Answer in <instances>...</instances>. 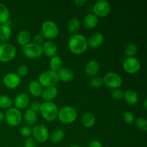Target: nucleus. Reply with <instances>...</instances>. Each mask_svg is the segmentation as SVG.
<instances>
[{
	"label": "nucleus",
	"instance_id": "nucleus-34",
	"mask_svg": "<svg viewBox=\"0 0 147 147\" xmlns=\"http://www.w3.org/2000/svg\"><path fill=\"white\" fill-rule=\"evenodd\" d=\"M90 85L93 88H99L103 85V78L98 76H95L91 78V80L90 81Z\"/></svg>",
	"mask_w": 147,
	"mask_h": 147
},
{
	"label": "nucleus",
	"instance_id": "nucleus-26",
	"mask_svg": "<svg viewBox=\"0 0 147 147\" xmlns=\"http://www.w3.org/2000/svg\"><path fill=\"white\" fill-rule=\"evenodd\" d=\"M81 122L83 126L90 129L92 128L96 123V117L94 115L90 112H86L82 116Z\"/></svg>",
	"mask_w": 147,
	"mask_h": 147
},
{
	"label": "nucleus",
	"instance_id": "nucleus-36",
	"mask_svg": "<svg viewBox=\"0 0 147 147\" xmlns=\"http://www.w3.org/2000/svg\"><path fill=\"white\" fill-rule=\"evenodd\" d=\"M20 134L22 136L26 138H29L31 136L32 133V128L29 126H23L20 129Z\"/></svg>",
	"mask_w": 147,
	"mask_h": 147
},
{
	"label": "nucleus",
	"instance_id": "nucleus-47",
	"mask_svg": "<svg viewBox=\"0 0 147 147\" xmlns=\"http://www.w3.org/2000/svg\"><path fill=\"white\" fill-rule=\"evenodd\" d=\"M17 147H21V146H17Z\"/></svg>",
	"mask_w": 147,
	"mask_h": 147
},
{
	"label": "nucleus",
	"instance_id": "nucleus-41",
	"mask_svg": "<svg viewBox=\"0 0 147 147\" xmlns=\"http://www.w3.org/2000/svg\"><path fill=\"white\" fill-rule=\"evenodd\" d=\"M40 106H41V103H40V102L34 101L31 103L30 109H32V110L34 111V112L37 113V112H40Z\"/></svg>",
	"mask_w": 147,
	"mask_h": 147
},
{
	"label": "nucleus",
	"instance_id": "nucleus-13",
	"mask_svg": "<svg viewBox=\"0 0 147 147\" xmlns=\"http://www.w3.org/2000/svg\"><path fill=\"white\" fill-rule=\"evenodd\" d=\"M3 83L4 86L9 89H15L21 84V78L14 73H9L3 78Z\"/></svg>",
	"mask_w": 147,
	"mask_h": 147
},
{
	"label": "nucleus",
	"instance_id": "nucleus-42",
	"mask_svg": "<svg viewBox=\"0 0 147 147\" xmlns=\"http://www.w3.org/2000/svg\"><path fill=\"white\" fill-rule=\"evenodd\" d=\"M88 147H102V144L98 140H93L89 144Z\"/></svg>",
	"mask_w": 147,
	"mask_h": 147
},
{
	"label": "nucleus",
	"instance_id": "nucleus-10",
	"mask_svg": "<svg viewBox=\"0 0 147 147\" xmlns=\"http://www.w3.org/2000/svg\"><path fill=\"white\" fill-rule=\"evenodd\" d=\"M33 139L39 143H45L47 142L50 136L48 129L43 124L34 125L32 129Z\"/></svg>",
	"mask_w": 147,
	"mask_h": 147
},
{
	"label": "nucleus",
	"instance_id": "nucleus-35",
	"mask_svg": "<svg viewBox=\"0 0 147 147\" xmlns=\"http://www.w3.org/2000/svg\"><path fill=\"white\" fill-rule=\"evenodd\" d=\"M123 119L125 123H128V124H131L135 121L134 115L130 111H126L123 113Z\"/></svg>",
	"mask_w": 147,
	"mask_h": 147
},
{
	"label": "nucleus",
	"instance_id": "nucleus-11",
	"mask_svg": "<svg viewBox=\"0 0 147 147\" xmlns=\"http://www.w3.org/2000/svg\"><path fill=\"white\" fill-rule=\"evenodd\" d=\"M111 7L109 1H106V0H100V1H96L94 4L93 7V14L98 17H106L110 14Z\"/></svg>",
	"mask_w": 147,
	"mask_h": 147
},
{
	"label": "nucleus",
	"instance_id": "nucleus-44",
	"mask_svg": "<svg viewBox=\"0 0 147 147\" xmlns=\"http://www.w3.org/2000/svg\"><path fill=\"white\" fill-rule=\"evenodd\" d=\"M4 120V113L3 112L0 111V122L3 121Z\"/></svg>",
	"mask_w": 147,
	"mask_h": 147
},
{
	"label": "nucleus",
	"instance_id": "nucleus-6",
	"mask_svg": "<svg viewBox=\"0 0 147 147\" xmlns=\"http://www.w3.org/2000/svg\"><path fill=\"white\" fill-rule=\"evenodd\" d=\"M17 55V49L14 45L6 42L0 45V62L8 63L11 61Z\"/></svg>",
	"mask_w": 147,
	"mask_h": 147
},
{
	"label": "nucleus",
	"instance_id": "nucleus-17",
	"mask_svg": "<svg viewBox=\"0 0 147 147\" xmlns=\"http://www.w3.org/2000/svg\"><path fill=\"white\" fill-rule=\"evenodd\" d=\"M42 49L43 54L45 55L48 57H53L57 55V45L53 41H45V42L42 45Z\"/></svg>",
	"mask_w": 147,
	"mask_h": 147
},
{
	"label": "nucleus",
	"instance_id": "nucleus-20",
	"mask_svg": "<svg viewBox=\"0 0 147 147\" xmlns=\"http://www.w3.org/2000/svg\"><path fill=\"white\" fill-rule=\"evenodd\" d=\"M98 23V18L93 13H89L84 17L83 21V27L86 30H92L97 26Z\"/></svg>",
	"mask_w": 147,
	"mask_h": 147
},
{
	"label": "nucleus",
	"instance_id": "nucleus-31",
	"mask_svg": "<svg viewBox=\"0 0 147 147\" xmlns=\"http://www.w3.org/2000/svg\"><path fill=\"white\" fill-rule=\"evenodd\" d=\"M138 52V47L134 43H129L125 47L123 53L127 57H135Z\"/></svg>",
	"mask_w": 147,
	"mask_h": 147
},
{
	"label": "nucleus",
	"instance_id": "nucleus-38",
	"mask_svg": "<svg viewBox=\"0 0 147 147\" xmlns=\"http://www.w3.org/2000/svg\"><path fill=\"white\" fill-rule=\"evenodd\" d=\"M123 93L124 92L121 90L120 88L114 89L111 92V97L115 100H121V99H123Z\"/></svg>",
	"mask_w": 147,
	"mask_h": 147
},
{
	"label": "nucleus",
	"instance_id": "nucleus-15",
	"mask_svg": "<svg viewBox=\"0 0 147 147\" xmlns=\"http://www.w3.org/2000/svg\"><path fill=\"white\" fill-rule=\"evenodd\" d=\"M58 89L56 86L44 88L40 97L45 102H53L58 96Z\"/></svg>",
	"mask_w": 147,
	"mask_h": 147
},
{
	"label": "nucleus",
	"instance_id": "nucleus-28",
	"mask_svg": "<svg viewBox=\"0 0 147 147\" xmlns=\"http://www.w3.org/2000/svg\"><path fill=\"white\" fill-rule=\"evenodd\" d=\"M10 12L8 7L3 3H0V24L8 22Z\"/></svg>",
	"mask_w": 147,
	"mask_h": 147
},
{
	"label": "nucleus",
	"instance_id": "nucleus-7",
	"mask_svg": "<svg viewBox=\"0 0 147 147\" xmlns=\"http://www.w3.org/2000/svg\"><path fill=\"white\" fill-rule=\"evenodd\" d=\"M37 81L43 88H47L51 87V86H55L59 80L56 72L48 70L40 73Z\"/></svg>",
	"mask_w": 147,
	"mask_h": 147
},
{
	"label": "nucleus",
	"instance_id": "nucleus-9",
	"mask_svg": "<svg viewBox=\"0 0 147 147\" xmlns=\"http://www.w3.org/2000/svg\"><path fill=\"white\" fill-rule=\"evenodd\" d=\"M22 53L26 57L31 60L40 58L43 55L42 45H39L34 42H29L23 46Z\"/></svg>",
	"mask_w": 147,
	"mask_h": 147
},
{
	"label": "nucleus",
	"instance_id": "nucleus-19",
	"mask_svg": "<svg viewBox=\"0 0 147 147\" xmlns=\"http://www.w3.org/2000/svg\"><path fill=\"white\" fill-rule=\"evenodd\" d=\"M56 73H57L58 80L64 82V83H69L72 81L74 78L73 72L67 67H62L58 71L56 72Z\"/></svg>",
	"mask_w": 147,
	"mask_h": 147
},
{
	"label": "nucleus",
	"instance_id": "nucleus-8",
	"mask_svg": "<svg viewBox=\"0 0 147 147\" xmlns=\"http://www.w3.org/2000/svg\"><path fill=\"white\" fill-rule=\"evenodd\" d=\"M4 120L7 124L12 127L19 126L22 120V113L21 111L16 108H9L4 113Z\"/></svg>",
	"mask_w": 147,
	"mask_h": 147
},
{
	"label": "nucleus",
	"instance_id": "nucleus-37",
	"mask_svg": "<svg viewBox=\"0 0 147 147\" xmlns=\"http://www.w3.org/2000/svg\"><path fill=\"white\" fill-rule=\"evenodd\" d=\"M29 71V69L28 67L25 65H21L18 67L17 70V74L20 76V78L22 77H24L27 75Z\"/></svg>",
	"mask_w": 147,
	"mask_h": 147
},
{
	"label": "nucleus",
	"instance_id": "nucleus-27",
	"mask_svg": "<svg viewBox=\"0 0 147 147\" xmlns=\"http://www.w3.org/2000/svg\"><path fill=\"white\" fill-rule=\"evenodd\" d=\"M80 24H81V23H80V20L76 17H73V18L70 19L67 22V30L69 31V32L73 34H77V32L80 28Z\"/></svg>",
	"mask_w": 147,
	"mask_h": 147
},
{
	"label": "nucleus",
	"instance_id": "nucleus-14",
	"mask_svg": "<svg viewBox=\"0 0 147 147\" xmlns=\"http://www.w3.org/2000/svg\"><path fill=\"white\" fill-rule=\"evenodd\" d=\"M88 46L92 49L99 48L104 42V36L100 32L93 33L88 39H87Z\"/></svg>",
	"mask_w": 147,
	"mask_h": 147
},
{
	"label": "nucleus",
	"instance_id": "nucleus-45",
	"mask_svg": "<svg viewBox=\"0 0 147 147\" xmlns=\"http://www.w3.org/2000/svg\"><path fill=\"white\" fill-rule=\"evenodd\" d=\"M143 108H144V111H146V109H147V100H146V99H145L144 101Z\"/></svg>",
	"mask_w": 147,
	"mask_h": 147
},
{
	"label": "nucleus",
	"instance_id": "nucleus-25",
	"mask_svg": "<svg viewBox=\"0 0 147 147\" xmlns=\"http://www.w3.org/2000/svg\"><path fill=\"white\" fill-rule=\"evenodd\" d=\"M32 38L31 33L29 31L25 30H21V31L19 32L18 34H17V41L20 45L21 46H24L25 45L28 44L29 42H30V40Z\"/></svg>",
	"mask_w": 147,
	"mask_h": 147
},
{
	"label": "nucleus",
	"instance_id": "nucleus-33",
	"mask_svg": "<svg viewBox=\"0 0 147 147\" xmlns=\"http://www.w3.org/2000/svg\"><path fill=\"white\" fill-rule=\"evenodd\" d=\"M135 126L136 129H139V131L143 132H146L147 131V120L145 118L140 117L138 118L135 121Z\"/></svg>",
	"mask_w": 147,
	"mask_h": 147
},
{
	"label": "nucleus",
	"instance_id": "nucleus-4",
	"mask_svg": "<svg viewBox=\"0 0 147 147\" xmlns=\"http://www.w3.org/2000/svg\"><path fill=\"white\" fill-rule=\"evenodd\" d=\"M42 35L45 39L51 41L52 40L57 38L60 33V30L55 22L52 20H47L44 22L41 26Z\"/></svg>",
	"mask_w": 147,
	"mask_h": 147
},
{
	"label": "nucleus",
	"instance_id": "nucleus-39",
	"mask_svg": "<svg viewBox=\"0 0 147 147\" xmlns=\"http://www.w3.org/2000/svg\"><path fill=\"white\" fill-rule=\"evenodd\" d=\"M24 147H37V142L32 137L27 138L24 142Z\"/></svg>",
	"mask_w": 147,
	"mask_h": 147
},
{
	"label": "nucleus",
	"instance_id": "nucleus-21",
	"mask_svg": "<svg viewBox=\"0 0 147 147\" xmlns=\"http://www.w3.org/2000/svg\"><path fill=\"white\" fill-rule=\"evenodd\" d=\"M123 99L127 104L130 106L136 105L139 101V95L135 90H127L123 93Z\"/></svg>",
	"mask_w": 147,
	"mask_h": 147
},
{
	"label": "nucleus",
	"instance_id": "nucleus-29",
	"mask_svg": "<svg viewBox=\"0 0 147 147\" xmlns=\"http://www.w3.org/2000/svg\"><path fill=\"white\" fill-rule=\"evenodd\" d=\"M50 70L54 72H57L60 70L63 66V60L58 55H55L51 57L49 63Z\"/></svg>",
	"mask_w": 147,
	"mask_h": 147
},
{
	"label": "nucleus",
	"instance_id": "nucleus-46",
	"mask_svg": "<svg viewBox=\"0 0 147 147\" xmlns=\"http://www.w3.org/2000/svg\"><path fill=\"white\" fill-rule=\"evenodd\" d=\"M70 147H81V146H78V145H73V146H70Z\"/></svg>",
	"mask_w": 147,
	"mask_h": 147
},
{
	"label": "nucleus",
	"instance_id": "nucleus-5",
	"mask_svg": "<svg viewBox=\"0 0 147 147\" xmlns=\"http://www.w3.org/2000/svg\"><path fill=\"white\" fill-rule=\"evenodd\" d=\"M103 85L110 89H118L121 87L123 84V78L121 76L115 72H109L103 76Z\"/></svg>",
	"mask_w": 147,
	"mask_h": 147
},
{
	"label": "nucleus",
	"instance_id": "nucleus-24",
	"mask_svg": "<svg viewBox=\"0 0 147 147\" xmlns=\"http://www.w3.org/2000/svg\"><path fill=\"white\" fill-rule=\"evenodd\" d=\"M22 119H24V122L27 123V126H33V125L35 124V123L37 122V113L30 109H27V110L24 111V114L22 115Z\"/></svg>",
	"mask_w": 147,
	"mask_h": 147
},
{
	"label": "nucleus",
	"instance_id": "nucleus-2",
	"mask_svg": "<svg viewBox=\"0 0 147 147\" xmlns=\"http://www.w3.org/2000/svg\"><path fill=\"white\" fill-rule=\"evenodd\" d=\"M59 109L54 102L41 103L40 113L42 117L47 122H53L57 118Z\"/></svg>",
	"mask_w": 147,
	"mask_h": 147
},
{
	"label": "nucleus",
	"instance_id": "nucleus-12",
	"mask_svg": "<svg viewBox=\"0 0 147 147\" xmlns=\"http://www.w3.org/2000/svg\"><path fill=\"white\" fill-rule=\"evenodd\" d=\"M141 62L136 57H126L123 63V68L126 73L130 75L137 73L141 69Z\"/></svg>",
	"mask_w": 147,
	"mask_h": 147
},
{
	"label": "nucleus",
	"instance_id": "nucleus-43",
	"mask_svg": "<svg viewBox=\"0 0 147 147\" xmlns=\"http://www.w3.org/2000/svg\"><path fill=\"white\" fill-rule=\"evenodd\" d=\"M86 2H87L86 0H76V1H74L75 4H76L77 7H80L84 6L85 4H86Z\"/></svg>",
	"mask_w": 147,
	"mask_h": 147
},
{
	"label": "nucleus",
	"instance_id": "nucleus-1",
	"mask_svg": "<svg viewBox=\"0 0 147 147\" xmlns=\"http://www.w3.org/2000/svg\"><path fill=\"white\" fill-rule=\"evenodd\" d=\"M87 39L80 34H73L68 40V49L73 54L80 55L87 50Z\"/></svg>",
	"mask_w": 147,
	"mask_h": 147
},
{
	"label": "nucleus",
	"instance_id": "nucleus-22",
	"mask_svg": "<svg viewBox=\"0 0 147 147\" xmlns=\"http://www.w3.org/2000/svg\"><path fill=\"white\" fill-rule=\"evenodd\" d=\"M11 35V29L8 23L0 24V41L6 43L9 41Z\"/></svg>",
	"mask_w": 147,
	"mask_h": 147
},
{
	"label": "nucleus",
	"instance_id": "nucleus-16",
	"mask_svg": "<svg viewBox=\"0 0 147 147\" xmlns=\"http://www.w3.org/2000/svg\"><path fill=\"white\" fill-rule=\"evenodd\" d=\"M100 70V64L96 60H90L86 63L85 66L84 71L86 76L89 78H93L96 76Z\"/></svg>",
	"mask_w": 147,
	"mask_h": 147
},
{
	"label": "nucleus",
	"instance_id": "nucleus-23",
	"mask_svg": "<svg viewBox=\"0 0 147 147\" xmlns=\"http://www.w3.org/2000/svg\"><path fill=\"white\" fill-rule=\"evenodd\" d=\"M29 92L34 97H40L43 90V87L37 80H32L28 85Z\"/></svg>",
	"mask_w": 147,
	"mask_h": 147
},
{
	"label": "nucleus",
	"instance_id": "nucleus-18",
	"mask_svg": "<svg viewBox=\"0 0 147 147\" xmlns=\"http://www.w3.org/2000/svg\"><path fill=\"white\" fill-rule=\"evenodd\" d=\"M14 105L16 109L20 111L25 109L30 104V98L24 93H19L14 98Z\"/></svg>",
	"mask_w": 147,
	"mask_h": 147
},
{
	"label": "nucleus",
	"instance_id": "nucleus-40",
	"mask_svg": "<svg viewBox=\"0 0 147 147\" xmlns=\"http://www.w3.org/2000/svg\"><path fill=\"white\" fill-rule=\"evenodd\" d=\"M44 40L45 38L42 35V34H37L34 35V37H33V42L37 45H42L45 42Z\"/></svg>",
	"mask_w": 147,
	"mask_h": 147
},
{
	"label": "nucleus",
	"instance_id": "nucleus-30",
	"mask_svg": "<svg viewBox=\"0 0 147 147\" xmlns=\"http://www.w3.org/2000/svg\"><path fill=\"white\" fill-rule=\"evenodd\" d=\"M65 136V131L63 129H56V130L53 131V133L51 134L50 136V139L53 143L57 144L63 140Z\"/></svg>",
	"mask_w": 147,
	"mask_h": 147
},
{
	"label": "nucleus",
	"instance_id": "nucleus-3",
	"mask_svg": "<svg viewBox=\"0 0 147 147\" xmlns=\"http://www.w3.org/2000/svg\"><path fill=\"white\" fill-rule=\"evenodd\" d=\"M78 117V111L74 107L65 106L59 109L57 118L64 124H71L76 121Z\"/></svg>",
	"mask_w": 147,
	"mask_h": 147
},
{
	"label": "nucleus",
	"instance_id": "nucleus-32",
	"mask_svg": "<svg viewBox=\"0 0 147 147\" xmlns=\"http://www.w3.org/2000/svg\"><path fill=\"white\" fill-rule=\"evenodd\" d=\"M12 105V101L9 96L6 95L0 96V108L3 109H9Z\"/></svg>",
	"mask_w": 147,
	"mask_h": 147
}]
</instances>
